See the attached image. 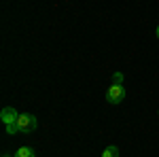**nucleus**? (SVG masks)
<instances>
[{
	"mask_svg": "<svg viewBox=\"0 0 159 157\" xmlns=\"http://www.w3.org/2000/svg\"><path fill=\"white\" fill-rule=\"evenodd\" d=\"M2 157H11V155H2Z\"/></svg>",
	"mask_w": 159,
	"mask_h": 157,
	"instance_id": "1a4fd4ad",
	"label": "nucleus"
},
{
	"mask_svg": "<svg viewBox=\"0 0 159 157\" xmlns=\"http://www.w3.org/2000/svg\"><path fill=\"white\" fill-rule=\"evenodd\" d=\"M102 157H119V149L115 145H110L104 149V153H102Z\"/></svg>",
	"mask_w": 159,
	"mask_h": 157,
	"instance_id": "39448f33",
	"label": "nucleus"
},
{
	"mask_svg": "<svg viewBox=\"0 0 159 157\" xmlns=\"http://www.w3.org/2000/svg\"><path fill=\"white\" fill-rule=\"evenodd\" d=\"M15 157H36V153H34L30 146H19L17 153H15Z\"/></svg>",
	"mask_w": 159,
	"mask_h": 157,
	"instance_id": "20e7f679",
	"label": "nucleus"
},
{
	"mask_svg": "<svg viewBox=\"0 0 159 157\" xmlns=\"http://www.w3.org/2000/svg\"><path fill=\"white\" fill-rule=\"evenodd\" d=\"M17 132H19V130H17V123H9V125H7V134L13 136V134H17Z\"/></svg>",
	"mask_w": 159,
	"mask_h": 157,
	"instance_id": "0eeeda50",
	"label": "nucleus"
},
{
	"mask_svg": "<svg viewBox=\"0 0 159 157\" xmlns=\"http://www.w3.org/2000/svg\"><path fill=\"white\" fill-rule=\"evenodd\" d=\"M112 83L123 85V74H121V72H115V74H112Z\"/></svg>",
	"mask_w": 159,
	"mask_h": 157,
	"instance_id": "423d86ee",
	"label": "nucleus"
},
{
	"mask_svg": "<svg viewBox=\"0 0 159 157\" xmlns=\"http://www.w3.org/2000/svg\"><path fill=\"white\" fill-rule=\"evenodd\" d=\"M123 98H125V87L123 85L112 83L106 89V102L108 104H119V102H123Z\"/></svg>",
	"mask_w": 159,
	"mask_h": 157,
	"instance_id": "f03ea898",
	"label": "nucleus"
},
{
	"mask_svg": "<svg viewBox=\"0 0 159 157\" xmlns=\"http://www.w3.org/2000/svg\"><path fill=\"white\" fill-rule=\"evenodd\" d=\"M17 130L19 132H24V134H30V132H34L36 130V125H38V121L34 115H30V113H19V117H17Z\"/></svg>",
	"mask_w": 159,
	"mask_h": 157,
	"instance_id": "f257e3e1",
	"label": "nucleus"
},
{
	"mask_svg": "<svg viewBox=\"0 0 159 157\" xmlns=\"http://www.w3.org/2000/svg\"><path fill=\"white\" fill-rule=\"evenodd\" d=\"M155 34H157V38H159V25H157V32H155Z\"/></svg>",
	"mask_w": 159,
	"mask_h": 157,
	"instance_id": "6e6552de",
	"label": "nucleus"
},
{
	"mask_svg": "<svg viewBox=\"0 0 159 157\" xmlns=\"http://www.w3.org/2000/svg\"><path fill=\"white\" fill-rule=\"evenodd\" d=\"M17 117H19V113L13 109V106H4V109L0 110V119H2V123H4V125L15 123V121H17Z\"/></svg>",
	"mask_w": 159,
	"mask_h": 157,
	"instance_id": "7ed1b4c3",
	"label": "nucleus"
}]
</instances>
